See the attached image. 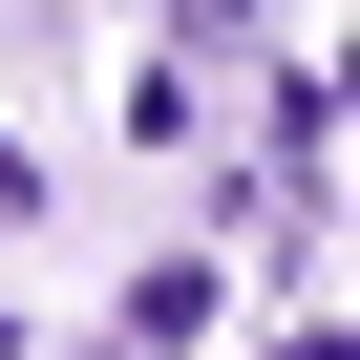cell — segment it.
Returning <instances> with one entry per match:
<instances>
[{
  "label": "cell",
  "instance_id": "cell-1",
  "mask_svg": "<svg viewBox=\"0 0 360 360\" xmlns=\"http://www.w3.org/2000/svg\"><path fill=\"white\" fill-rule=\"evenodd\" d=\"M191 318H212V255H169V276L127 297V339H106V360H169V339H191Z\"/></svg>",
  "mask_w": 360,
  "mask_h": 360
}]
</instances>
